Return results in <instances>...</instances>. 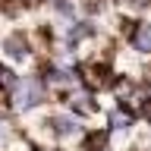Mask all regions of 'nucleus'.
Returning <instances> with one entry per match:
<instances>
[{"label": "nucleus", "instance_id": "f257e3e1", "mask_svg": "<svg viewBox=\"0 0 151 151\" xmlns=\"http://www.w3.org/2000/svg\"><path fill=\"white\" fill-rule=\"evenodd\" d=\"M41 101H44V85L38 82V79H19V85L9 91V107L16 113L35 110Z\"/></svg>", "mask_w": 151, "mask_h": 151}, {"label": "nucleus", "instance_id": "f03ea898", "mask_svg": "<svg viewBox=\"0 0 151 151\" xmlns=\"http://www.w3.org/2000/svg\"><path fill=\"white\" fill-rule=\"evenodd\" d=\"M50 129L57 139H73L82 132V126H79V116H73V113H57V116H50Z\"/></svg>", "mask_w": 151, "mask_h": 151}, {"label": "nucleus", "instance_id": "7ed1b4c3", "mask_svg": "<svg viewBox=\"0 0 151 151\" xmlns=\"http://www.w3.org/2000/svg\"><path fill=\"white\" fill-rule=\"evenodd\" d=\"M107 123H110V129H113V132H126L132 123H135V116H132L129 110L116 107V110H110V120H107Z\"/></svg>", "mask_w": 151, "mask_h": 151}, {"label": "nucleus", "instance_id": "20e7f679", "mask_svg": "<svg viewBox=\"0 0 151 151\" xmlns=\"http://www.w3.org/2000/svg\"><path fill=\"white\" fill-rule=\"evenodd\" d=\"M132 47L139 50V54H151V22H142L135 38H132Z\"/></svg>", "mask_w": 151, "mask_h": 151}, {"label": "nucleus", "instance_id": "39448f33", "mask_svg": "<svg viewBox=\"0 0 151 151\" xmlns=\"http://www.w3.org/2000/svg\"><path fill=\"white\" fill-rule=\"evenodd\" d=\"M6 54L13 57V60H25V57H28V44H25V38L19 35V32L6 41Z\"/></svg>", "mask_w": 151, "mask_h": 151}, {"label": "nucleus", "instance_id": "423d86ee", "mask_svg": "<svg viewBox=\"0 0 151 151\" xmlns=\"http://www.w3.org/2000/svg\"><path fill=\"white\" fill-rule=\"evenodd\" d=\"M85 35H91V25H88V22H82V25L69 28V35H66V41H69V44H76V41H82Z\"/></svg>", "mask_w": 151, "mask_h": 151}, {"label": "nucleus", "instance_id": "0eeeda50", "mask_svg": "<svg viewBox=\"0 0 151 151\" xmlns=\"http://www.w3.org/2000/svg\"><path fill=\"white\" fill-rule=\"evenodd\" d=\"M6 139H9V126H6V120L0 116V145H3Z\"/></svg>", "mask_w": 151, "mask_h": 151}, {"label": "nucleus", "instance_id": "6e6552de", "mask_svg": "<svg viewBox=\"0 0 151 151\" xmlns=\"http://www.w3.org/2000/svg\"><path fill=\"white\" fill-rule=\"evenodd\" d=\"M57 9H60V13H66V16H69V13H73V6H69V3H66V0H57Z\"/></svg>", "mask_w": 151, "mask_h": 151}]
</instances>
